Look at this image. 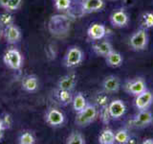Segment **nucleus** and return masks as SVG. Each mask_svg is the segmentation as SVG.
Segmentation results:
<instances>
[{
	"label": "nucleus",
	"mask_w": 153,
	"mask_h": 144,
	"mask_svg": "<svg viewBox=\"0 0 153 144\" xmlns=\"http://www.w3.org/2000/svg\"><path fill=\"white\" fill-rule=\"evenodd\" d=\"M98 117V110L92 104H87V106L78 112L76 115L75 123L79 127H86L93 123L96 118Z\"/></svg>",
	"instance_id": "f03ea898"
},
{
	"label": "nucleus",
	"mask_w": 153,
	"mask_h": 144,
	"mask_svg": "<svg viewBox=\"0 0 153 144\" xmlns=\"http://www.w3.org/2000/svg\"><path fill=\"white\" fill-rule=\"evenodd\" d=\"M110 22L115 28H123L129 22V16L123 9H118L111 14Z\"/></svg>",
	"instance_id": "9d476101"
},
{
	"label": "nucleus",
	"mask_w": 153,
	"mask_h": 144,
	"mask_svg": "<svg viewBox=\"0 0 153 144\" xmlns=\"http://www.w3.org/2000/svg\"><path fill=\"white\" fill-rule=\"evenodd\" d=\"M4 132L5 131H1V130H0V142L2 141V139L4 137Z\"/></svg>",
	"instance_id": "c9c22d12"
},
{
	"label": "nucleus",
	"mask_w": 153,
	"mask_h": 144,
	"mask_svg": "<svg viewBox=\"0 0 153 144\" xmlns=\"http://www.w3.org/2000/svg\"><path fill=\"white\" fill-rule=\"evenodd\" d=\"M16 23L14 21V17L13 16V13H10L5 11L4 13L0 14V25H1L3 28L11 25V24Z\"/></svg>",
	"instance_id": "393cba45"
},
{
	"label": "nucleus",
	"mask_w": 153,
	"mask_h": 144,
	"mask_svg": "<svg viewBox=\"0 0 153 144\" xmlns=\"http://www.w3.org/2000/svg\"><path fill=\"white\" fill-rule=\"evenodd\" d=\"M0 130H1V131H6V130H5V127H4V124H3L1 117H0Z\"/></svg>",
	"instance_id": "f704fd0d"
},
{
	"label": "nucleus",
	"mask_w": 153,
	"mask_h": 144,
	"mask_svg": "<svg viewBox=\"0 0 153 144\" xmlns=\"http://www.w3.org/2000/svg\"><path fill=\"white\" fill-rule=\"evenodd\" d=\"M143 144H153V138H145L143 140Z\"/></svg>",
	"instance_id": "72a5a7b5"
},
{
	"label": "nucleus",
	"mask_w": 153,
	"mask_h": 144,
	"mask_svg": "<svg viewBox=\"0 0 153 144\" xmlns=\"http://www.w3.org/2000/svg\"><path fill=\"white\" fill-rule=\"evenodd\" d=\"M106 35V27L102 23H93L87 29V36L94 41L100 40Z\"/></svg>",
	"instance_id": "2eb2a0df"
},
{
	"label": "nucleus",
	"mask_w": 153,
	"mask_h": 144,
	"mask_svg": "<svg viewBox=\"0 0 153 144\" xmlns=\"http://www.w3.org/2000/svg\"><path fill=\"white\" fill-rule=\"evenodd\" d=\"M3 38L10 45L17 44L22 38V32L16 23L3 28Z\"/></svg>",
	"instance_id": "423d86ee"
},
{
	"label": "nucleus",
	"mask_w": 153,
	"mask_h": 144,
	"mask_svg": "<svg viewBox=\"0 0 153 144\" xmlns=\"http://www.w3.org/2000/svg\"><path fill=\"white\" fill-rule=\"evenodd\" d=\"M130 134L126 129H120L115 133V142L119 144H126L129 141Z\"/></svg>",
	"instance_id": "b1692460"
},
{
	"label": "nucleus",
	"mask_w": 153,
	"mask_h": 144,
	"mask_svg": "<svg viewBox=\"0 0 153 144\" xmlns=\"http://www.w3.org/2000/svg\"><path fill=\"white\" fill-rule=\"evenodd\" d=\"M3 62L8 68L12 70H20L24 64V59L19 51L16 47H11L6 50L3 55Z\"/></svg>",
	"instance_id": "f257e3e1"
},
{
	"label": "nucleus",
	"mask_w": 153,
	"mask_h": 144,
	"mask_svg": "<svg viewBox=\"0 0 153 144\" xmlns=\"http://www.w3.org/2000/svg\"><path fill=\"white\" fill-rule=\"evenodd\" d=\"M121 88V80L118 76L110 75L107 76L102 82V88L105 93L118 92Z\"/></svg>",
	"instance_id": "dca6fc26"
},
{
	"label": "nucleus",
	"mask_w": 153,
	"mask_h": 144,
	"mask_svg": "<svg viewBox=\"0 0 153 144\" xmlns=\"http://www.w3.org/2000/svg\"><path fill=\"white\" fill-rule=\"evenodd\" d=\"M99 142L100 144H114L115 133L111 129H104L99 136Z\"/></svg>",
	"instance_id": "4be33fe9"
},
{
	"label": "nucleus",
	"mask_w": 153,
	"mask_h": 144,
	"mask_svg": "<svg viewBox=\"0 0 153 144\" xmlns=\"http://www.w3.org/2000/svg\"><path fill=\"white\" fill-rule=\"evenodd\" d=\"M73 91L72 90H66V89H60L56 88L54 91V98L59 105L61 106H68L72 104L73 101Z\"/></svg>",
	"instance_id": "a211bd4d"
},
{
	"label": "nucleus",
	"mask_w": 153,
	"mask_h": 144,
	"mask_svg": "<svg viewBox=\"0 0 153 144\" xmlns=\"http://www.w3.org/2000/svg\"><path fill=\"white\" fill-rule=\"evenodd\" d=\"M1 119L3 121V124H4V127H5V130H10L12 127H13V117L11 116V114L8 113V112H4L1 116Z\"/></svg>",
	"instance_id": "7c9ffc66"
},
{
	"label": "nucleus",
	"mask_w": 153,
	"mask_h": 144,
	"mask_svg": "<svg viewBox=\"0 0 153 144\" xmlns=\"http://www.w3.org/2000/svg\"><path fill=\"white\" fill-rule=\"evenodd\" d=\"M123 3L126 7H131L134 4V0H123Z\"/></svg>",
	"instance_id": "2f4dec72"
},
{
	"label": "nucleus",
	"mask_w": 153,
	"mask_h": 144,
	"mask_svg": "<svg viewBox=\"0 0 153 144\" xmlns=\"http://www.w3.org/2000/svg\"><path fill=\"white\" fill-rule=\"evenodd\" d=\"M17 142L19 144H36V136L31 131H23L18 134Z\"/></svg>",
	"instance_id": "412c9836"
},
{
	"label": "nucleus",
	"mask_w": 153,
	"mask_h": 144,
	"mask_svg": "<svg viewBox=\"0 0 153 144\" xmlns=\"http://www.w3.org/2000/svg\"><path fill=\"white\" fill-rule=\"evenodd\" d=\"M55 8L59 12H67L71 9L72 1L71 0H53Z\"/></svg>",
	"instance_id": "a878e982"
},
{
	"label": "nucleus",
	"mask_w": 153,
	"mask_h": 144,
	"mask_svg": "<svg viewBox=\"0 0 153 144\" xmlns=\"http://www.w3.org/2000/svg\"><path fill=\"white\" fill-rule=\"evenodd\" d=\"M95 102H96V104H97L100 108L104 107V106H106V105L109 104L107 95L104 94V93H99V94L96 95Z\"/></svg>",
	"instance_id": "c756f323"
},
{
	"label": "nucleus",
	"mask_w": 153,
	"mask_h": 144,
	"mask_svg": "<svg viewBox=\"0 0 153 144\" xmlns=\"http://www.w3.org/2000/svg\"><path fill=\"white\" fill-rule=\"evenodd\" d=\"M1 38H3V27L0 25V40H1Z\"/></svg>",
	"instance_id": "e433bc0d"
},
{
	"label": "nucleus",
	"mask_w": 153,
	"mask_h": 144,
	"mask_svg": "<svg viewBox=\"0 0 153 144\" xmlns=\"http://www.w3.org/2000/svg\"><path fill=\"white\" fill-rule=\"evenodd\" d=\"M129 45L135 51H143L148 45V34L146 29L141 28L134 32L129 38Z\"/></svg>",
	"instance_id": "20e7f679"
},
{
	"label": "nucleus",
	"mask_w": 153,
	"mask_h": 144,
	"mask_svg": "<svg viewBox=\"0 0 153 144\" xmlns=\"http://www.w3.org/2000/svg\"><path fill=\"white\" fill-rule=\"evenodd\" d=\"M22 3H23V0H9L6 8L4 9V11H7L10 13L17 12L18 10L21 8Z\"/></svg>",
	"instance_id": "c85d7f7f"
},
{
	"label": "nucleus",
	"mask_w": 153,
	"mask_h": 144,
	"mask_svg": "<svg viewBox=\"0 0 153 144\" xmlns=\"http://www.w3.org/2000/svg\"><path fill=\"white\" fill-rule=\"evenodd\" d=\"M92 50L96 55H98L100 57L105 58L110 52L113 49V45L112 43L109 40H97L94 44L92 45Z\"/></svg>",
	"instance_id": "f3484780"
},
{
	"label": "nucleus",
	"mask_w": 153,
	"mask_h": 144,
	"mask_svg": "<svg viewBox=\"0 0 153 144\" xmlns=\"http://www.w3.org/2000/svg\"><path fill=\"white\" fill-rule=\"evenodd\" d=\"M110 1H117V0H110Z\"/></svg>",
	"instance_id": "4c0bfd02"
},
{
	"label": "nucleus",
	"mask_w": 153,
	"mask_h": 144,
	"mask_svg": "<svg viewBox=\"0 0 153 144\" xmlns=\"http://www.w3.org/2000/svg\"><path fill=\"white\" fill-rule=\"evenodd\" d=\"M105 7L103 0H82L81 3V12L84 14H94L102 11Z\"/></svg>",
	"instance_id": "9b49d317"
},
{
	"label": "nucleus",
	"mask_w": 153,
	"mask_h": 144,
	"mask_svg": "<svg viewBox=\"0 0 153 144\" xmlns=\"http://www.w3.org/2000/svg\"><path fill=\"white\" fill-rule=\"evenodd\" d=\"M108 109L112 119H119L123 117L126 112V106L123 100L116 99L108 104Z\"/></svg>",
	"instance_id": "4468645a"
},
{
	"label": "nucleus",
	"mask_w": 153,
	"mask_h": 144,
	"mask_svg": "<svg viewBox=\"0 0 153 144\" xmlns=\"http://www.w3.org/2000/svg\"><path fill=\"white\" fill-rule=\"evenodd\" d=\"M124 90L127 93L131 94L133 96H137L140 93H142L143 91H145L146 88V84L145 80L143 78H134L131 80H128L126 85H124Z\"/></svg>",
	"instance_id": "6e6552de"
},
{
	"label": "nucleus",
	"mask_w": 153,
	"mask_h": 144,
	"mask_svg": "<svg viewBox=\"0 0 153 144\" xmlns=\"http://www.w3.org/2000/svg\"><path fill=\"white\" fill-rule=\"evenodd\" d=\"M106 64L110 67H120L123 62V57L120 52L112 50L109 54L104 58Z\"/></svg>",
	"instance_id": "6ab92c4d"
},
{
	"label": "nucleus",
	"mask_w": 153,
	"mask_h": 144,
	"mask_svg": "<svg viewBox=\"0 0 153 144\" xmlns=\"http://www.w3.org/2000/svg\"><path fill=\"white\" fill-rule=\"evenodd\" d=\"M21 88L27 93H35L39 89V79L35 74L25 75L21 80Z\"/></svg>",
	"instance_id": "1a4fd4ad"
},
{
	"label": "nucleus",
	"mask_w": 153,
	"mask_h": 144,
	"mask_svg": "<svg viewBox=\"0 0 153 144\" xmlns=\"http://www.w3.org/2000/svg\"><path fill=\"white\" fill-rule=\"evenodd\" d=\"M44 120L45 123L51 128H60L64 125L66 118L61 110L52 107L46 110L44 114Z\"/></svg>",
	"instance_id": "39448f33"
},
{
	"label": "nucleus",
	"mask_w": 153,
	"mask_h": 144,
	"mask_svg": "<svg viewBox=\"0 0 153 144\" xmlns=\"http://www.w3.org/2000/svg\"><path fill=\"white\" fill-rule=\"evenodd\" d=\"M65 143L66 144H85L86 140H85L84 136L81 133L73 131L68 136H67Z\"/></svg>",
	"instance_id": "5701e85b"
},
{
	"label": "nucleus",
	"mask_w": 153,
	"mask_h": 144,
	"mask_svg": "<svg viewBox=\"0 0 153 144\" xmlns=\"http://www.w3.org/2000/svg\"><path fill=\"white\" fill-rule=\"evenodd\" d=\"M141 25L145 29L153 28V13L146 12L141 17Z\"/></svg>",
	"instance_id": "bb28decb"
},
{
	"label": "nucleus",
	"mask_w": 153,
	"mask_h": 144,
	"mask_svg": "<svg viewBox=\"0 0 153 144\" xmlns=\"http://www.w3.org/2000/svg\"><path fill=\"white\" fill-rule=\"evenodd\" d=\"M78 83V77L74 72H71L64 76L60 77L57 81L56 88L60 89H66V90H72L73 91L75 86Z\"/></svg>",
	"instance_id": "ddd939ff"
},
{
	"label": "nucleus",
	"mask_w": 153,
	"mask_h": 144,
	"mask_svg": "<svg viewBox=\"0 0 153 144\" xmlns=\"http://www.w3.org/2000/svg\"><path fill=\"white\" fill-rule=\"evenodd\" d=\"M153 103V93L150 90L146 89L142 93L136 96L135 99V107L139 110H148Z\"/></svg>",
	"instance_id": "f8f14e48"
},
{
	"label": "nucleus",
	"mask_w": 153,
	"mask_h": 144,
	"mask_svg": "<svg viewBox=\"0 0 153 144\" xmlns=\"http://www.w3.org/2000/svg\"><path fill=\"white\" fill-rule=\"evenodd\" d=\"M152 121L153 115L151 112H149L148 110H139V112L129 121V124L134 128H145L151 124Z\"/></svg>",
	"instance_id": "0eeeda50"
},
{
	"label": "nucleus",
	"mask_w": 153,
	"mask_h": 144,
	"mask_svg": "<svg viewBox=\"0 0 153 144\" xmlns=\"http://www.w3.org/2000/svg\"><path fill=\"white\" fill-rule=\"evenodd\" d=\"M84 54L79 46H70L63 57V65L66 68H75L83 62Z\"/></svg>",
	"instance_id": "7ed1b4c3"
},
{
	"label": "nucleus",
	"mask_w": 153,
	"mask_h": 144,
	"mask_svg": "<svg viewBox=\"0 0 153 144\" xmlns=\"http://www.w3.org/2000/svg\"><path fill=\"white\" fill-rule=\"evenodd\" d=\"M100 119L104 125H108L111 121V114H110L109 109H108V105L102 107L100 110Z\"/></svg>",
	"instance_id": "cd10ccee"
},
{
	"label": "nucleus",
	"mask_w": 153,
	"mask_h": 144,
	"mask_svg": "<svg viewBox=\"0 0 153 144\" xmlns=\"http://www.w3.org/2000/svg\"><path fill=\"white\" fill-rule=\"evenodd\" d=\"M8 1H9V0H0V8H2L4 10L7 6Z\"/></svg>",
	"instance_id": "473e14b6"
},
{
	"label": "nucleus",
	"mask_w": 153,
	"mask_h": 144,
	"mask_svg": "<svg viewBox=\"0 0 153 144\" xmlns=\"http://www.w3.org/2000/svg\"><path fill=\"white\" fill-rule=\"evenodd\" d=\"M87 104L88 103L86 101V98L81 92H76L74 95L73 101H72V107H73V110L76 113L81 112L87 106Z\"/></svg>",
	"instance_id": "aec40b11"
}]
</instances>
